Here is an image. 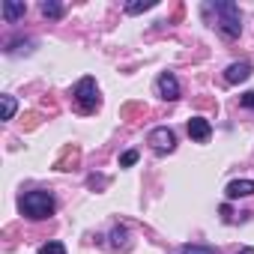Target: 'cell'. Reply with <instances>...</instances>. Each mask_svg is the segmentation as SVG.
Listing matches in <instances>:
<instances>
[{
  "instance_id": "cell-3",
  "label": "cell",
  "mask_w": 254,
  "mask_h": 254,
  "mask_svg": "<svg viewBox=\"0 0 254 254\" xmlns=\"http://www.w3.org/2000/svg\"><path fill=\"white\" fill-rule=\"evenodd\" d=\"M75 99H78V105H81L84 114L96 111L99 108V87H96V81L93 78H81L78 87H75Z\"/></svg>"
},
{
  "instance_id": "cell-7",
  "label": "cell",
  "mask_w": 254,
  "mask_h": 254,
  "mask_svg": "<svg viewBox=\"0 0 254 254\" xmlns=\"http://www.w3.org/2000/svg\"><path fill=\"white\" fill-rule=\"evenodd\" d=\"M248 78H251V66L248 63H230L227 72H224L227 84H239V81H248Z\"/></svg>"
},
{
  "instance_id": "cell-1",
  "label": "cell",
  "mask_w": 254,
  "mask_h": 254,
  "mask_svg": "<svg viewBox=\"0 0 254 254\" xmlns=\"http://www.w3.org/2000/svg\"><path fill=\"white\" fill-rule=\"evenodd\" d=\"M21 212L27 218H36V221L39 218H48L54 212V197L48 191H27L21 197Z\"/></svg>"
},
{
  "instance_id": "cell-6",
  "label": "cell",
  "mask_w": 254,
  "mask_h": 254,
  "mask_svg": "<svg viewBox=\"0 0 254 254\" xmlns=\"http://www.w3.org/2000/svg\"><path fill=\"white\" fill-rule=\"evenodd\" d=\"M189 135H191L194 141H209L212 129H209V123H206L203 117H191V120H189Z\"/></svg>"
},
{
  "instance_id": "cell-10",
  "label": "cell",
  "mask_w": 254,
  "mask_h": 254,
  "mask_svg": "<svg viewBox=\"0 0 254 254\" xmlns=\"http://www.w3.org/2000/svg\"><path fill=\"white\" fill-rule=\"evenodd\" d=\"M66 9H63V3H54V0H45V3H42V15L45 18H60Z\"/></svg>"
},
{
  "instance_id": "cell-17",
  "label": "cell",
  "mask_w": 254,
  "mask_h": 254,
  "mask_svg": "<svg viewBox=\"0 0 254 254\" xmlns=\"http://www.w3.org/2000/svg\"><path fill=\"white\" fill-rule=\"evenodd\" d=\"M239 254H254V248H242V251H239Z\"/></svg>"
},
{
  "instance_id": "cell-4",
  "label": "cell",
  "mask_w": 254,
  "mask_h": 254,
  "mask_svg": "<svg viewBox=\"0 0 254 254\" xmlns=\"http://www.w3.org/2000/svg\"><path fill=\"white\" fill-rule=\"evenodd\" d=\"M150 147L156 153H171L177 147V138H174V132L168 129V126H159V129L150 132Z\"/></svg>"
},
{
  "instance_id": "cell-11",
  "label": "cell",
  "mask_w": 254,
  "mask_h": 254,
  "mask_svg": "<svg viewBox=\"0 0 254 254\" xmlns=\"http://www.w3.org/2000/svg\"><path fill=\"white\" fill-rule=\"evenodd\" d=\"M0 102H3V120H12L15 117V99L12 96H0Z\"/></svg>"
},
{
  "instance_id": "cell-2",
  "label": "cell",
  "mask_w": 254,
  "mask_h": 254,
  "mask_svg": "<svg viewBox=\"0 0 254 254\" xmlns=\"http://www.w3.org/2000/svg\"><path fill=\"white\" fill-rule=\"evenodd\" d=\"M215 15H218V30L224 33V36H230V39H236L239 36V30H242V21H239V9H236V3H230V0H221V3H215Z\"/></svg>"
},
{
  "instance_id": "cell-9",
  "label": "cell",
  "mask_w": 254,
  "mask_h": 254,
  "mask_svg": "<svg viewBox=\"0 0 254 254\" xmlns=\"http://www.w3.org/2000/svg\"><path fill=\"white\" fill-rule=\"evenodd\" d=\"M24 12H27L24 3H12V0H6V3H3V18H6V21H18Z\"/></svg>"
},
{
  "instance_id": "cell-16",
  "label": "cell",
  "mask_w": 254,
  "mask_h": 254,
  "mask_svg": "<svg viewBox=\"0 0 254 254\" xmlns=\"http://www.w3.org/2000/svg\"><path fill=\"white\" fill-rule=\"evenodd\" d=\"M242 105L245 108H254V93H242Z\"/></svg>"
},
{
  "instance_id": "cell-14",
  "label": "cell",
  "mask_w": 254,
  "mask_h": 254,
  "mask_svg": "<svg viewBox=\"0 0 254 254\" xmlns=\"http://www.w3.org/2000/svg\"><path fill=\"white\" fill-rule=\"evenodd\" d=\"M144 9H153V0H144V3H129V6H126V12H129V15H138V12H144Z\"/></svg>"
},
{
  "instance_id": "cell-15",
  "label": "cell",
  "mask_w": 254,
  "mask_h": 254,
  "mask_svg": "<svg viewBox=\"0 0 254 254\" xmlns=\"http://www.w3.org/2000/svg\"><path fill=\"white\" fill-rule=\"evenodd\" d=\"M135 162H138V153H135V150L123 153V159H120V165H123V168H129V165H135Z\"/></svg>"
},
{
  "instance_id": "cell-12",
  "label": "cell",
  "mask_w": 254,
  "mask_h": 254,
  "mask_svg": "<svg viewBox=\"0 0 254 254\" xmlns=\"http://www.w3.org/2000/svg\"><path fill=\"white\" fill-rule=\"evenodd\" d=\"M39 254H66V245L63 242H48L39 248Z\"/></svg>"
},
{
  "instance_id": "cell-5",
  "label": "cell",
  "mask_w": 254,
  "mask_h": 254,
  "mask_svg": "<svg viewBox=\"0 0 254 254\" xmlns=\"http://www.w3.org/2000/svg\"><path fill=\"white\" fill-rule=\"evenodd\" d=\"M159 96L162 99H180V84H177V78L171 75V72H165V75H159Z\"/></svg>"
},
{
  "instance_id": "cell-13",
  "label": "cell",
  "mask_w": 254,
  "mask_h": 254,
  "mask_svg": "<svg viewBox=\"0 0 254 254\" xmlns=\"http://www.w3.org/2000/svg\"><path fill=\"white\" fill-rule=\"evenodd\" d=\"M183 254H215V248H209V245H186Z\"/></svg>"
},
{
  "instance_id": "cell-8",
  "label": "cell",
  "mask_w": 254,
  "mask_h": 254,
  "mask_svg": "<svg viewBox=\"0 0 254 254\" xmlns=\"http://www.w3.org/2000/svg\"><path fill=\"white\" fill-rule=\"evenodd\" d=\"M248 194H254V183H251V180H233V183L227 186V197H230V200L248 197Z\"/></svg>"
}]
</instances>
